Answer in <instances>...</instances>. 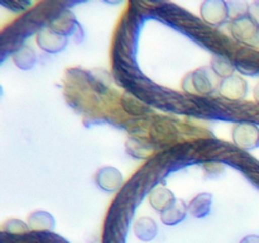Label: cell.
<instances>
[{
    "mask_svg": "<svg viewBox=\"0 0 259 243\" xmlns=\"http://www.w3.org/2000/svg\"><path fill=\"white\" fill-rule=\"evenodd\" d=\"M182 86L185 91L192 94L194 96L205 98L206 95L214 93L215 89L218 88V78L211 68L202 67L189 73L185 77Z\"/></svg>",
    "mask_w": 259,
    "mask_h": 243,
    "instance_id": "cell-1",
    "label": "cell"
},
{
    "mask_svg": "<svg viewBox=\"0 0 259 243\" xmlns=\"http://www.w3.org/2000/svg\"><path fill=\"white\" fill-rule=\"evenodd\" d=\"M180 132L174 122L168 118L153 116L151 128H149V139L156 147L172 146L179 141Z\"/></svg>",
    "mask_w": 259,
    "mask_h": 243,
    "instance_id": "cell-2",
    "label": "cell"
},
{
    "mask_svg": "<svg viewBox=\"0 0 259 243\" xmlns=\"http://www.w3.org/2000/svg\"><path fill=\"white\" fill-rule=\"evenodd\" d=\"M230 32L237 42H243L249 47L259 45V25L248 14L232 20Z\"/></svg>",
    "mask_w": 259,
    "mask_h": 243,
    "instance_id": "cell-3",
    "label": "cell"
},
{
    "mask_svg": "<svg viewBox=\"0 0 259 243\" xmlns=\"http://www.w3.org/2000/svg\"><path fill=\"white\" fill-rule=\"evenodd\" d=\"M233 62L237 70L245 75L259 73V51L249 46H240L239 50L233 56Z\"/></svg>",
    "mask_w": 259,
    "mask_h": 243,
    "instance_id": "cell-4",
    "label": "cell"
},
{
    "mask_svg": "<svg viewBox=\"0 0 259 243\" xmlns=\"http://www.w3.org/2000/svg\"><path fill=\"white\" fill-rule=\"evenodd\" d=\"M233 139L240 149H252L259 146V129L248 122L238 123L233 129Z\"/></svg>",
    "mask_w": 259,
    "mask_h": 243,
    "instance_id": "cell-5",
    "label": "cell"
},
{
    "mask_svg": "<svg viewBox=\"0 0 259 243\" xmlns=\"http://www.w3.org/2000/svg\"><path fill=\"white\" fill-rule=\"evenodd\" d=\"M219 90L223 98L227 99V100L242 101V99L247 95L248 84L240 76L233 75L222 81Z\"/></svg>",
    "mask_w": 259,
    "mask_h": 243,
    "instance_id": "cell-6",
    "label": "cell"
},
{
    "mask_svg": "<svg viewBox=\"0 0 259 243\" xmlns=\"http://www.w3.org/2000/svg\"><path fill=\"white\" fill-rule=\"evenodd\" d=\"M201 15L206 23L211 25H220L229 17L228 3L224 2H205L201 5Z\"/></svg>",
    "mask_w": 259,
    "mask_h": 243,
    "instance_id": "cell-7",
    "label": "cell"
},
{
    "mask_svg": "<svg viewBox=\"0 0 259 243\" xmlns=\"http://www.w3.org/2000/svg\"><path fill=\"white\" fill-rule=\"evenodd\" d=\"M47 24L50 29L58 33V34L65 35V37L75 32V27H78L72 13L67 9H63V8L48 20Z\"/></svg>",
    "mask_w": 259,
    "mask_h": 243,
    "instance_id": "cell-8",
    "label": "cell"
},
{
    "mask_svg": "<svg viewBox=\"0 0 259 243\" xmlns=\"http://www.w3.org/2000/svg\"><path fill=\"white\" fill-rule=\"evenodd\" d=\"M95 181L98 186L105 191H115L123 184V176L116 169L106 166L98 170L95 175Z\"/></svg>",
    "mask_w": 259,
    "mask_h": 243,
    "instance_id": "cell-9",
    "label": "cell"
},
{
    "mask_svg": "<svg viewBox=\"0 0 259 243\" xmlns=\"http://www.w3.org/2000/svg\"><path fill=\"white\" fill-rule=\"evenodd\" d=\"M37 42L46 52L56 53L62 51L67 45V38L62 34L53 32L52 29H43L38 33Z\"/></svg>",
    "mask_w": 259,
    "mask_h": 243,
    "instance_id": "cell-10",
    "label": "cell"
},
{
    "mask_svg": "<svg viewBox=\"0 0 259 243\" xmlns=\"http://www.w3.org/2000/svg\"><path fill=\"white\" fill-rule=\"evenodd\" d=\"M120 104L123 110L133 116H143L144 118V116L151 113V108H149L148 104L142 101L141 99H138L134 94L129 93V91L123 94L120 99Z\"/></svg>",
    "mask_w": 259,
    "mask_h": 243,
    "instance_id": "cell-11",
    "label": "cell"
},
{
    "mask_svg": "<svg viewBox=\"0 0 259 243\" xmlns=\"http://www.w3.org/2000/svg\"><path fill=\"white\" fill-rule=\"evenodd\" d=\"M175 201H176V199H175L174 194L163 186L154 187L149 192V202L158 212H166L168 208H171L175 204Z\"/></svg>",
    "mask_w": 259,
    "mask_h": 243,
    "instance_id": "cell-12",
    "label": "cell"
},
{
    "mask_svg": "<svg viewBox=\"0 0 259 243\" xmlns=\"http://www.w3.org/2000/svg\"><path fill=\"white\" fill-rule=\"evenodd\" d=\"M153 147V142L146 137H136L133 136L126 143V151L129 154L137 157V158H147L151 156Z\"/></svg>",
    "mask_w": 259,
    "mask_h": 243,
    "instance_id": "cell-13",
    "label": "cell"
},
{
    "mask_svg": "<svg viewBox=\"0 0 259 243\" xmlns=\"http://www.w3.org/2000/svg\"><path fill=\"white\" fill-rule=\"evenodd\" d=\"M133 230L138 239L143 240V242H149V240H152L157 235L158 228H157L156 222L153 219L148 217H143L137 220L133 227Z\"/></svg>",
    "mask_w": 259,
    "mask_h": 243,
    "instance_id": "cell-14",
    "label": "cell"
},
{
    "mask_svg": "<svg viewBox=\"0 0 259 243\" xmlns=\"http://www.w3.org/2000/svg\"><path fill=\"white\" fill-rule=\"evenodd\" d=\"M13 60L14 63L22 70H29L34 66L35 60H37V55H35L34 50L29 46H19L17 50L13 53Z\"/></svg>",
    "mask_w": 259,
    "mask_h": 243,
    "instance_id": "cell-15",
    "label": "cell"
},
{
    "mask_svg": "<svg viewBox=\"0 0 259 243\" xmlns=\"http://www.w3.org/2000/svg\"><path fill=\"white\" fill-rule=\"evenodd\" d=\"M30 229L35 232H51L55 228V219L46 212H34L28 217Z\"/></svg>",
    "mask_w": 259,
    "mask_h": 243,
    "instance_id": "cell-16",
    "label": "cell"
},
{
    "mask_svg": "<svg viewBox=\"0 0 259 243\" xmlns=\"http://www.w3.org/2000/svg\"><path fill=\"white\" fill-rule=\"evenodd\" d=\"M187 212H189L187 205L182 200H176L171 208L162 213L161 219L166 225H175L185 219Z\"/></svg>",
    "mask_w": 259,
    "mask_h": 243,
    "instance_id": "cell-17",
    "label": "cell"
},
{
    "mask_svg": "<svg viewBox=\"0 0 259 243\" xmlns=\"http://www.w3.org/2000/svg\"><path fill=\"white\" fill-rule=\"evenodd\" d=\"M212 195L211 194H199L195 199L191 200L187 209L190 214H192L196 218H202L207 215L211 209Z\"/></svg>",
    "mask_w": 259,
    "mask_h": 243,
    "instance_id": "cell-18",
    "label": "cell"
},
{
    "mask_svg": "<svg viewBox=\"0 0 259 243\" xmlns=\"http://www.w3.org/2000/svg\"><path fill=\"white\" fill-rule=\"evenodd\" d=\"M211 70L214 71L215 75L219 76V77L228 78L230 77V76H233L235 66L229 56L215 55V57L211 60Z\"/></svg>",
    "mask_w": 259,
    "mask_h": 243,
    "instance_id": "cell-19",
    "label": "cell"
},
{
    "mask_svg": "<svg viewBox=\"0 0 259 243\" xmlns=\"http://www.w3.org/2000/svg\"><path fill=\"white\" fill-rule=\"evenodd\" d=\"M3 230L5 233H9V234H25V233L29 232V225H27L19 219H10L3 225Z\"/></svg>",
    "mask_w": 259,
    "mask_h": 243,
    "instance_id": "cell-20",
    "label": "cell"
},
{
    "mask_svg": "<svg viewBox=\"0 0 259 243\" xmlns=\"http://www.w3.org/2000/svg\"><path fill=\"white\" fill-rule=\"evenodd\" d=\"M228 8H229V17L232 18L233 20L245 15V12H248V9H249V8L247 7V4L242 2L228 3Z\"/></svg>",
    "mask_w": 259,
    "mask_h": 243,
    "instance_id": "cell-21",
    "label": "cell"
},
{
    "mask_svg": "<svg viewBox=\"0 0 259 243\" xmlns=\"http://www.w3.org/2000/svg\"><path fill=\"white\" fill-rule=\"evenodd\" d=\"M205 170H206L207 174H211V175H219L222 172L223 167L219 162H206L204 165Z\"/></svg>",
    "mask_w": 259,
    "mask_h": 243,
    "instance_id": "cell-22",
    "label": "cell"
},
{
    "mask_svg": "<svg viewBox=\"0 0 259 243\" xmlns=\"http://www.w3.org/2000/svg\"><path fill=\"white\" fill-rule=\"evenodd\" d=\"M248 15L259 25V2L253 3L248 9Z\"/></svg>",
    "mask_w": 259,
    "mask_h": 243,
    "instance_id": "cell-23",
    "label": "cell"
},
{
    "mask_svg": "<svg viewBox=\"0 0 259 243\" xmlns=\"http://www.w3.org/2000/svg\"><path fill=\"white\" fill-rule=\"evenodd\" d=\"M3 4L8 8H12L14 12H20V10H24L25 8L29 5V3H19V2H10V3H5L3 2Z\"/></svg>",
    "mask_w": 259,
    "mask_h": 243,
    "instance_id": "cell-24",
    "label": "cell"
},
{
    "mask_svg": "<svg viewBox=\"0 0 259 243\" xmlns=\"http://www.w3.org/2000/svg\"><path fill=\"white\" fill-rule=\"evenodd\" d=\"M240 243H259V235H247V237L240 240Z\"/></svg>",
    "mask_w": 259,
    "mask_h": 243,
    "instance_id": "cell-25",
    "label": "cell"
},
{
    "mask_svg": "<svg viewBox=\"0 0 259 243\" xmlns=\"http://www.w3.org/2000/svg\"><path fill=\"white\" fill-rule=\"evenodd\" d=\"M254 98L259 104V83L257 84V86H255V89H254Z\"/></svg>",
    "mask_w": 259,
    "mask_h": 243,
    "instance_id": "cell-26",
    "label": "cell"
}]
</instances>
